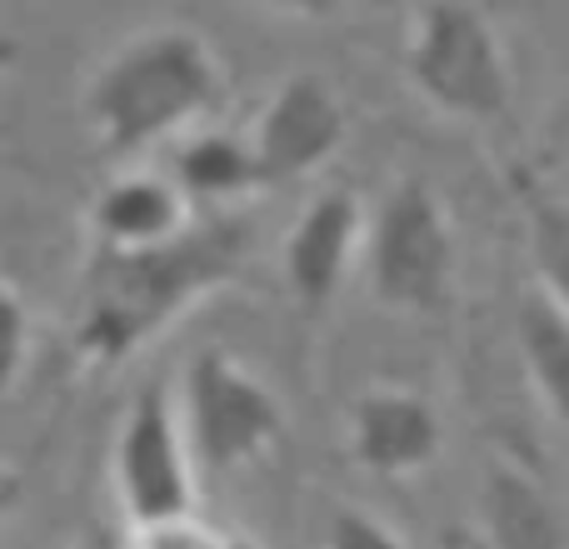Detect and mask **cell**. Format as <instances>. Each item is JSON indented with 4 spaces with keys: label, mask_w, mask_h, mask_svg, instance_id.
Instances as JSON below:
<instances>
[{
    "label": "cell",
    "mask_w": 569,
    "mask_h": 549,
    "mask_svg": "<svg viewBox=\"0 0 569 549\" xmlns=\"http://www.w3.org/2000/svg\"><path fill=\"white\" fill-rule=\"evenodd\" d=\"M246 260L250 220L230 210H210L180 240L156 250H126V256L90 250L76 325H70L76 360L90 370L130 365L146 345L176 330L196 305L236 285L246 274Z\"/></svg>",
    "instance_id": "1"
},
{
    "label": "cell",
    "mask_w": 569,
    "mask_h": 549,
    "mask_svg": "<svg viewBox=\"0 0 569 549\" xmlns=\"http://www.w3.org/2000/svg\"><path fill=\"white\" fill-rule=\"evenodd\" d=\"M226 60L196 26L160 20L126 36L80 90L90 140L116 160L176 146L226 106Z\"/></svg>",
    "instance_id": "2"
},
{
    "label": "cell",
    "mask_w": 569,
    "mask_h": 549,
    "mask_svg": "<svg viewBox=\"0 0 569 549\" xmlns=\"http://www.w3.org/2000/svg\"><path fill=\"white\" fill-rule=\"evenodd\" d=\"M405 80L460 126H495L515 100L510 50L480 0H420L405 36Z\"/></svg>",
    "instance_id": "3"
},
{
    "label": "cell",
    "mask_w": 569,
    "mask_h": 549,
    "mask_svg": "<svg viewBox=\"0 0 569 549\" xmlns=\"http://www.w3.org/2000/svg\"><path fill=\"white\" fill-rule=\"evenodd\" d=\"M365 285L395 315H440L460 280V236L445 196L420 176H400L370 210Z\"/></svg>",
    "instance_id": "4"
},
{
    "label": "cell",
    "mask_w": 569,
    "mask_h": 549,
    "mask_svg": "<svg viewBox=\"0 0 569 549\" xmlns=\"http://www.w3.org/2000/svg\"><path fill=\"white\" fill-rule=\"evenodd\" d=\"M176 395L190 430V450L210 475H236L246 465H260L284 435V400L270 390V380H260L256 365L220 345L190 355Z\"/></svg>",
    "instance_id": "5"
},
{
    "label": "cell",
    "mask_w": 569,
    "mask_h": 549,
    "mask_svg": "<svg viewBox=\"0 0 569 549\" xmlns=\"http://www.w3.org/2000/svg\"><path fill=\"white\" fill-rule=\"evenodd\" d=\"M110 480L126 525H156L200 510V460L190 450L176 385L160 375L140 385L120 415L110 445Z\"/></svg>",
    "instance_id": "6"
},
{
    "label": "cell",
    "mask_w": 569,
    "mask_h": 549,
    "mask_svg": "<svg viewBox=\"0 0 569 549\" xmlns=\"http://www.w3.org/2000/svg\"><path fill=\"white\" fill-rule=\"evenodd\" d=\"M246 136L260 160L266 190H280L340 156V146L350 140V110H345L335 80H325L320 70H290L276 80Z\"/></svg>",
    "instance_id": "7"
},
{
    "label": "cell",
    "mask_w": 569,
    "mask_h": 549,
    "mask_svg": "<svg viewBox=\"0 0 569 549\" xmlns=\"http://www.w3.org/2000/svg\"><path fill=\"white\" fill-rule=\"evenodd\" d=\"M345 445L350 460L375 480H410L425 475L445 450L440 405L425 390L400 380H370L355 390L345 415Z\"/></svg>",
    "instance_id": "8"
},
{
    "label": "cell",
    "mask_w": 569,
    "mask_h": 549,
    "mask_svg": "<svg viewBox=\"0 0 569 549\" xmlns=\"http://www.w3.org/2000/svg\"><path fill=\"white\" fill-rule=\"evenodd\" d=\"M365 230H370V210L350 186L315 190L280 240L284 290L305 310L330 305L355 274V266L365 260Z\"/></svg>",
    "instance_id": "9"
},
{
    "label": "cell",
    "mask_w": 569,
    "mask_h": 549,
    "mask_svg": "<svg viewBox=\"0 0 569 549\" xmlns=\"http://www.w3.org/2000/svg\"><path fill=\"white\" fill-rule=\"evenodd\" d=\"M206 210L190 206V196L170 180V170L130 166L116 170L96 186L86 206V236L90 250L126 256V250H156L180 240Z\"/></svg>",
    "instance_id": "10"
},
{
    "label": "cell",
    "mask_w": 569,
    "mask_h": 549,
    "mask_svg": "<svg viewBox=\"0 0 569 549\" xmlns=\"http://www.w3.org/2000/svg\"><path fill=\"white\" fill-rule=\"evenodd\" d=\"M475 515H480V535L490 549H569L550 490L515 460L485 465Z\"/></svg>",
    "instance_id": "11"
},
{
    "label": "cell",
    "mask_w": 569,
    "mask_h": 549,
    "mask_svg": "<svg viewBox=\"0 0 569 549\" xmlns=\"http://www.w3.org/2000/svg\"><path fill=\"white\" fill-rule=\"evenodd\" d=\"M166 170L190 196V206L206 210V216L210 210H226L230 200H246L266 190L250 136L246 130H226V126H200L186 140H176Z\"/></svg>",
    "instance_id": "12"
},
{
    "label": "cell",
    "mask_w": 569,
    "mask_h": 549,
    "mask_svg": "<svg viewBox=\"0 0 569 549\" xmlns=\"http://www.w3.org/2000/svg\"><path fill=\"white\" fill-rule=\"evenodd\" d=\"M515 350L540 405L569 425V310H560L540 285L515 300Z\"/></svg>",
    "instance_id": "13"
},
{
    "label": "cell",
    "mask_w": 569,
    "mask_h": 549,
    "mask_svg": "<svg viewBox=\"0 0 569 549\" xmlns=\"http://www.w3.org/2000/svg\"><path fill=\"white\" fill-rule=\"evenodd\" d=\"M525 240H530L535 285L569 310V200L555 190L525 186Z\"/></svg>",
    "instance_id": "14"
},
{
    "label": "cell",
    "mask_w": 569,
    "mask_h": 549,
    "mask_svg": "<svg viewBox=\"0 0 569 549\" xmlns=\"http://www.w3.org/2000/svg\"><path fill=\"white\" fill-rule=\"evenodd\" d=\"M120 549H246L220 520H210L206 510L176 515V520L156 525H126Z\"/></svg>",
    "instance_id": "15"
},
{
    "label": "cell",
    "mask_w": 569,
    "mask_h": 549,
    "mask_svg": "<svg viewBox=\"0 0 569 549\" xmlns=\"http://www.w3.org/2000/svg\"><path fill=\"white\" fill-rule=\"evenodd\" d=\"M30 345H36L30 305H26V295H20V285L0 274V400H6L20 385V375H26Z\"/></svg>",
    "instance_id": "16"
},
{
    "label": "cell",
    "mask_w": 569,
    "mask_h": 549,
    "mask_svg": "<svg viewBox=\"0 0 569 549\" xmlns=\"http://www.w3.org/2000/svg\"><path fill=\"white\" fill-rule=\"evenodd\" d=\"M325 549H410V540L385 515L365 510V505H340L325 525Z\"/></svg>",
    "instance_id": "17"
},
{
    "label": "cell",
    "mask_w": 569,
    "mask_h": 549,
    "mask_svg": "<svg viewBox=\"0 0 569 549\" xmlns=\"http://www.w3.org/2000/svg\"><path fill=\"white\" fill-rule=\"evenodd\" d=\"M256 6L276 10V16H290V20H330V16H340L350 0H256Z\"/></svg>",
    "instance_id": "18"
},
{
    "label": "cell",
    "mask_w": 569,
    "mask_h": 549,
    "mask_svg": "<svg viewBox=\"0 0 569 549\" xmlns=\"http://www.w3.org/2000/svg\"><path fill=\"white\" fill-rule=\"evenodd\" d=\"M20 60H26V40H20L16 30L0 26V80H6L10 70H20Z\"/></svg>",
    "instance_id": "19"
},
{
    "label": "cell",
    "mask_w": 569,
    "mask_h": 549,
    "mask_svg": "<svg viewBox=\"0 0 569 549\" xmlns=\"http://www.w3.org/2000/svg\"><path fill=\"white\" fill-rule=\"evenodd\" d=\"M16 505H20V470L0 465V525L16 515Z\"/></svg>",
    "instance_id": "20"
},
{
    "label": "cell",
    "mask_w": 569,
    "mask_h": 549,
    "mask_svg": "<svg viewBox=\"0 0 569 549\" xmlns=\"http://www.w3.org/2000/svg\"><path fill=\"white\" fill-rule=\"evenodd\" d=\"M70 549H120V540L116 535H106V530H86Z\"/></svg>",
    "instance_id": "21"
}]
</instances>
